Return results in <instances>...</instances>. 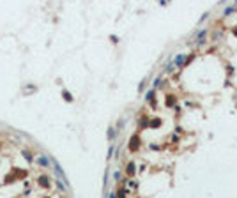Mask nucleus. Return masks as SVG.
<instances>
[{
	"mask_svg": "<svg viewBox=\"0 0 237 198\" xmlns=\"http://www.w3.org/2000/svg\"><path fill=\"white\" fill-rule=\"evenodd\" d=\"M145 101H149L152 106H156V101H154V89H152V90H149V92L145 94Z\"/></svg>",
	"mask_w": 237,
	"mask_h": 198,
	"instance_id": "obj_5",
	"label": "nucleus"
},
{
	"mask_svg": "<svg viewBox=\"0 0 237 198\" xmlns=\"http://www.w3.org/2000/svg\"><path fill=\"white\" fill-rule=\"evenodd\" d=\"M62 96H64V99H66L67 103H71V101H73V96H71L67 90H62Z\"/></svg>",
	"mask_w": 237,
	"mask_h": 198,
	"instance_id": "obj_10",
	"label": "nucleus"
},
{
	"mask_svg": "<svg viewBox=\"0 0 237 198\" xmlns=\"http://www.w3.org/2000/svg\"><path fill=\"white\" fill-rule=\"evenodd\" d=\"M140 149V138L135 135V136H131V140H129V150H138Z\"/></svg>",
	"mask_w": 237,
	"mask_h": 198,
	"instance_id": "obj_2",
	"label": "nucleus"
},
{
	"mask_svg": "<svg viewBox=\"0 0 237 198\" xmlns=\"http://www.w3.org/2000/svg\"><path fill=\"white\" fill-rule=\"evenodd\" d=\"M161 124H163V122H161V119H152V120H149V126H151V127H154V129H156V127H159Z\"/></svg>",
	"mask_w": 237,
	"mask_h": 198,
	"instance_id": "obj_7",
	"label": "nucleus"
},
{
	"mask_svg": "<svg viewBox=\"0 0 237 198\" xmlns=\"http://www.w3.org/2000/svg\"><path fill=\"white\" fill-rule=\"evenodd\" d=\"M234 5H236V7H237V0H234Z\"/></svg>",
	"mask_w": 237,
	"mask_h": 198,
	"instance_id": "obj_23",
	"label": "nucleus"
},
{
	"mask_svg": "<svg viewBox=\"0 0 237 198\" xmlns=\"http://www.w3.org/2000/svg\"><path fill=\"white\" fill-rule=\"evenodd\" d=\"M152 85H154V89H158V87L161 85V76H158V78L154 80V83H152Z\"/></svg>",
	"mask_w": 237,
	"mask_h": 198,
	"instance_id": "obj_14",
	"label": "nucleus"
},
{
	"mask_svg": "<svg viewBox=\"0 0 237 198\" xmlns=\"http://www.w3.org/2000/svg\"><path fill=\"white\" fill-rule=\"evenodd\" d=\"M205 35H207V30H205V28H200V30L197 32V37H195V44H197V46H202V44L205 42Z\"/></svg>",
	"mask_w": 237,
	"mask_h": 198,
	"instance_id": "obj_1",
	"label": "nucleus"
},
{
	"mask_svg": "<svg viewBox=\"0 0 237 198\" xmlns=\"http://www.w3.org/2000/svg\"><path fill=\"white\" fill-rule=\"evenodd\" d=\"M209 18V12H204V16H200V19H198V23H202L204 19H207Z\"/></svg>",
	"mask_w": 237,
	"mask_h": 198,
	"instance_id": "obj_17",
	"label": "nucleus"
},
{
	"mask_svg": "<svg viewBox=\"0 0 237 198\" xmlns=\"http://www.w3.org/2000/svg\"><path fill=\"white\" fill-rule=\"evenodd\" d=\"M184 58H186V55H182V53H181V55H177V57H175V60H174V66H175V67H182Z\"/></svg>",
	"mask_w": 237,
	"mask_h": 198,
	"instance_id": "obj_4",
	"label": "nucleus"
},
{
	"mask_svg": "<svg viewBox=\"0 0 237 198\" xmlns=\"http://www.w3.org/2000/svg\"><path fill=\"white\" fill-rule=\"evenodd\" d=\"M108 140H115V129L113 127L108 129Z\"/></svg>",
	"mask_w": 237,
	"mask_h": 198,
	"instance_id": "obj_12",
	"label": "nucleus"
},
{
	"mask_svg": "<svg viewBox=\"0 0 237 198\" xmlns=\"http://www.w3.org/2000/svg\"><path fill=\"white\" fill-rule=\"evenodd\" d=\"M37 163H39L41 166H46V168H48V166L51 165V159H48L46 156H39V158H37Z\"/></svg>",
	"mask_w": 237,
	"mask_h": 198,
	"instance_id": "obj_3",
	"label": "nucleus"
},
{
	"mask_svg": "<svg viewBox=\"0 0 237 198\" xmlns=\"http://www.w3.org/2000/svg\"><path fill=\"white\" fill-rule=\"evenodd\" d=\"M237 11V7L236 5H228V7H225V12H223V16L227 18V16H230V14H234Z\"/></svg>",
	"mask_w": 237,
	"mask_h": 198,
	"instance_id": "obj_6",
	"label": "nucleus"
},
{
	"mask_svg": "<svg viewBox=\"0 0 237 198\" xmlns=\"http://www.w3.org/2000/svg\"><path fill=\"white\" fill-rule=\"evenodd\" d=\"M234 35L237 37V28H234Z\"/></svg>",
	"mask_w": 237,
	"mask_h": 198,
	"instance_id": "obj_22",
	"label": "nucleus"
},
{
	"mask_svg": "<svg viewBox=\"0 0 237 198\" xmlns=\"http://www.w3.org/2000/svg\"><path fill=\"white\" fill-rule=\"evenodd\" d=\"M166 106H168V108L175 106V97H174V96H166Z\"/></svg>",
	"mask_w": 237,
	"mask_h": 198,
	"instance_id": "obj_8",
	"label": "nucleus"
},
{
	"mask_svg": "<svg viewBox=\"0 0 237 198\" xmlns=\"http://www.w3.org/2000/svg\"><path fill=\"white\" fill-rule=\"evenodd\" d=\"M174 69H175V66H174V62H172V64H168V66H166L165 73H174Z\"/></svg>",
	"mask_w": 237,
	"mask_h": 198,
	"instance_id": "obj_13",
	"label": "nucleus"
},
{
	"mask_svg": "<svg viewBox=\"0 0 237 198\" xmlns=\"http://www.w3.org/2000/svg\"><path fill=\"white\" fill-rule=\"evenodd\" d=\"M39 184H41V186H48V179H46V177H41V179H39Z\"/></svg>",
	"mask_w": 237,
	"mask_h": 198,
	"instance_id": "obj_15",
	"label": "nucleus"
},
{
	"mask_svg": "<svg viewBox=\"0 0 237 198\" xmlns=\"http://www.w3.org/2000/svg\"><path fill=\"white\" fill-rule=\"evenodd\" d=\"M23 156H25V158H27V159H28V161H32V156H30V154H28V152H23Z\"/></svg>",
	"mask_w": 237,
	"mask_h": 198,
	"instance_id": "obj_21",
	"label": "nucleus"
},
{
	"mask_svg": "<svg viewBox=\"0 0 237 198\" xmlns=\"http://www.w3.org/2000/svg\"><path fill=\"white\" fill-rule=\"evenodd\" d=\"M113 152H115V147L112 145V147H110V150H108V159H112V156H113Z\"/></svg>",
	"mask_w": 237,
	"mask_h": 198,
	"instance_id": "obj_16",
	"label": "nucleus"
},
{
	"mask_svg": "<svg viewBox=\"0 0 237 198\" xmlns=\"http://www.w3.org/2000/svg\"><path fill=\"white\" fill-rule=\"evenodd\" d=\"M128 186H129V188H136V182H135V181H128Z\"/></svg>",
	"mask_w": 237,
	"mask_h": 198,
	"instance_id": "obj_19",
	"label": "nucleus"
},
{
	"mask_svg": "<svg viewBox=\"0 0 237 198\" xmlns=\"http://www.w3.org/2000/svg\"><path fill=\"white\" fill-rule=\"evenodd\" d=\"M143 87H145V80H143V81H142V83H140V87H138V90H140V92H142V90H143Z\"/></svg>",
	"mask_w": 237,
	"mask_h": 198,
	"instance_id": "obj_20",
	"label": "nucleus"
},
{
	"mask_svg": "<svg viewBox=\"0 0 237 198\" xmlns=\"http://www.w3.org/2000/svg\"><path fill=\"white\" fill-rule=\"evenodd\" d=\"M126 172H128L129 175H133V174L136 172V166H135V163H129V165H128V170H126Z\"/></svg>",
	"mask_w": 237,
	"mask_h": 198,
	"instance_id": "obj_9",
	"label": "nucleus"
},
{
	"mask_svg": "<svg viewBox=\"0 0 237 198\" xmlns=\"http://www.w3.org/2000/svg\"><path fill=\"white\" fill-rule=\"evenodd\" d=\"M120 177H122L120 172H115V174H113V181H120Z\"/></svg>",
	"mask_w": 237,
	"mask_h": 198,
	"instance_id": "obj_18",
	"label": "nucleus"
},
{
	"mask_svg": "<svg viewBox=\"0 0 237 198\" xmlns=\"http://www.w3.org/2000/svg\"><path fill=\"white\" fill-rule=\"evenodd\" d=\"M140 127H149V119H147V117H143V119L140 120Z\"/></svg>",
	"mask_w": 237,
	"mask_h": 198,
	"instance_id": "obj_11",
	"label": "nucleus"
}]
</instances>
